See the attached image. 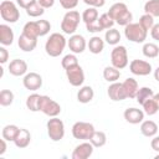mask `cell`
Wrapping results in <instances>:
<instances>
[{"label": "cell", "mask_w": 159, "mask_h": 159, "mask_svg": "<svg viewBox=\"0 0 159 159\" xmlns=\"http://www.w3.org/2000/svg\"><path fill=\"white\" fill-rule=\"evenodd\" d=\"M108 15L114 20L116 24H118L120 26H125V25L130 24L133 20V15L128 10V6L124 2L113 4L108 10Z\"/></svg>", "instance_id": "6da1fadb"}, {"label": "cell", "mask_w": 159, "mask_h": 159, "mask_svg": "<svg viewBox=\"0 0 159 159\" xmlns=\"http://www.w3.org/2000/svg\"><path fill=\"white\" fill-rule=\"evenodd\" d=\"M66 45H67L66 37L60 32H53L50 35V37L45 43V51L50 57H57L63 52Z\"/></svg>", "instance_id": "7a4b0ae2"}, {"label": "cell", "mask_w": 159, "mask_h": 159, "mask_svg": "<svg viewBox=\"0 0 159 159\" xmlns=\"http://www.w3.org/2000/svg\"><path fill=\"white\" fill-rule=\"evenodd\" d=\"M51 30V24L47 20H37V21H29L24 25L22 32L26 35H30L32 37H41L45 36L50 32Z\"/></svg>", "instance_id": "3957f363"}, {"label": "cell", "mask_w": 159, "mask_h": 159, "mask_svg": "<svg viewBox=\"0 0 159 159\" xmlns=\"http://www.w3.org/2000/svg\"><path fill=\"white\" fill-rule=\"evenodd\" d=\"M81 20H82V15H80V12L77 10H68L62 17L61 30L63 31V34L73 35L76 32Z\"/></svg>", "instance_id": "277c9868"}, {"label": "cell", "mask_w": 159, "mask_h": 159, "mask_svg": "<svg viewBox=\"0 0 159 159\" xmlns=\"http://www.w3.org/2000/svg\"><path fill=\"white\" fill-rule=\"evenodd\" d=\"M148 35V31L144 30L139 22H130L124 26V36L127 40L135 42V43H142L145 41Z\"/></svg>", "instance_id": "5b68a950"}, {"label": "cell", "mask_w": 159, "mask_h": 159, "mask_svg": "<svg viewBox=\"0 0 159 159\" xmlns=\"http://www.w3.org/2000/svg\"><path fill=\"white\" fill-rule=\"evenodd\" d=\"M0 16L4 21L14 24L20 19V11L15 2L10 0H4L0 4Z\"/></svg>", "instance_id": "8992f818"}, {"label": "cell", "mask_w": 159, "mask_h": 159, "mask_svg": "<svg viewBox=\"0 0 159 159\" xmlns=\"http://www.w3.org/2000/svg\"><path fill=\"white\" fill-rule=\"evenodd\" d=\"M47 134L52 142H60L65 137V124L57 117H51L47 120Z\"/></svg>", "instance_id": "52a82bcc"}, {"label": "cell", "mask_w": 159, "mask_h": 159, "mask_svg": "<svg viewBox=\"0 0 159 159\" xmlns=\"http://www.w3.org/2000/svg\"><path fill=\"white\" fill-rule=\"evenodd\" d=\"M39 111L48 117H57L61 113V106L48 96H41Z\"/></svg>", "instance_id": "ba28073f"}, {"label": "cell", "mask_w": 159, "mask_h": 159, "mask_svg": "<svg viewBox=\"0 0 159 159\" xmlns=\"http://www.w3.org/2000/svg\"><path fill=\"white\" fill-rule=\"evenodd\" d=\"M94 130V125L88 122H76L72 125V135L75 139L89 140Z\"/></svg>", "instance_id": "9c48e42d"}, {"label": "cell", "mask_w": 159, "mask_h": 159, "mask_svg": "<svg viewBox=\"0 0 159 159\" xmlns=\"http://www.w3.org/2000/svg\"><path fill=\"white\" fill-rule=\"evenodd\" d=\"M111 62L112 66L117 67L118 70H123L128 65V52L125 46L116 45L111 52Z\"/></svg>", "instance_id": "30bf717a"}, {"label": "cell", "mask_w": 159, "mask_h": 159, "mask_svg": "<svg viewBox=\"0 0 159 159\" xmlns=\"http://www.w3.org/2000/svg\"><path fill=\"white\" fill-rule=\"evenodd\" d=\"M66 71V77H67V81L70 82L71 86L73 87H80L83 84L84 82V72H83V68L80 66V65H75Z\"/></svg>", "instance_id": "8fae6325"}, {"label": "cell", "mask_w": 159, "mask_h": 159, "mask_svg": "<svg viewBox=\"0 0 159 159\" xmlns=\"http://www.w3.org/2000/svg\"><path fill=\"white\" fill-rule=\"evenodd\" d=\"M129 70L137 76H148L152 72V65L144 60H133L129 63Z\"/></svg>", "instance_id": "7c38bea8"}, {"label": "cell", "mask_w": 159, "mask_h": 159, "mask_svg": "<svg viewBox=\"0 0 159 159\" xmlns=\"http://www.w3.org/2000/svg\"><path fill=\"white\" fill-rule=\"evenodd\" d=\"M22 84L29 91H37L42 87V77L36 72H30L24 76Z\"/></svg>", "instance_id": "4fadbf2b"}, {"label": "cell", "mask_w": 159, "mask_h": 159, "mask_svg": "<svg viewBox=\"0 0 159 159\" xmlns=\"http://www.w3.org/2000/svg\"><path fill=\"white\" fill-rule=\"evenodd\" d=\"M93 144L88 140V142H83L78 145H76V148L72 152V159H87L93 154Z\"/></svg>", "instance_id": "5bb4252c"}, {"label": "cell", "mask_w": 159, "mask_h": 159, "mask_svg": "<svg viewBox=\"0 0 159 159\" xmlns=\"http://www.w3.org/2000/svg\"><path fill=\"white\" fill-rule=\"evenodd\" d=\"M68 48L70 51H72V53H82L86 50L87 42L84 40V37L80 34H73L70 36V40L67 41Z\"/></svg>", "instance_id": "9a60e30c"}, {"label": "cell", "mask_w": 159, "mask_h": 159, "mask_svg": "<svg viewBox=\"0 0 159 159\" xmlns=\"http://www.w3.org/2000/svg\"><path fill=\"white\" fill-rule=\"evenodd\" d=\"M107 94L114 102H119V101H123V99L127 98L125 91L123 88V83H120V82H113V83H111L109 87L107 88Z\"/></svg>", "instance_id": "2e32d148"}, {"label": "cell", "mask_w": 159, "mask_h": 159, "mask_svg": "<svg viewBox=\"0 0 159 159\" xmlns=\"http://www.w3.org/2000/svg\"><path fill=\"white\" fill-rule=\"evenodd\" d=\"M17 45H19L20 50H22L24 52H31L37 46V39L32 37L30 35H26L25 32H21V35L17 40Z\"/></svg>", "instance_id": "e0dca14e"}, {"label": "cell", "mask_w": 159, "mask_h": 159, "mask_svg": "<svg viewBox=\"0 0 159 159\" xmlns=\"http://www.w3.org/2000/svg\"><path fill=\"white\" fill-rule=\"evenodd\" d=\"M144 114H145L144 111H142V109H139V108L132 107V108H127V109L124 111L123 117H124V119H125L128 123H130V124H139V123L143 122Z\"/></svg>", "instance_id": "ac0fdd59"}, {"label": "cell", "mask_w": 159, "mask_h": 159, "mask_svg": "<svg viewBox=\"0 0 159 159\" xmlns=\"http://www.w3.org/2000/svg\"><path fill=\"white\" fill-rule=\"evenodd\" d=\"M9 72L12 76L20 77V76H25L27 73V63L24 60L20 58H15L9 63Z\"/></svg>", "instance_id": "d6986e66"}, {"label": "cell", "mask_w": 159, "mask_h": 159, "mask_svg": "<svg viewBox=\"0 0 159 159\" xmlns=\"http://www.w3.org/2000/svg\"><path fill=\"white\" fill-rule=\"evenodd\" d=\"M12 42H14L12 29L6 24H1L0 25V43L2 46H10Z\"/></svg>", "instance_id": "ffe728a7"}, {"label": "cell", "mask_w": 159, "mask_h": 159, "mask_svg": "<svg viewBox=\"0 0 159 159\" xmlns=\"http://www.w3.org/2000/svg\"><path fill=\"white\" fill-rule=\"evenodd\" d=\"M30 142H31V134H30V132L27 129H25V128H20V130H19V133H17L15 140H14L15 145L17 148L22 149V148H26L30 144Z\"/></svg>", "instance_id": "44dd1931"}, {"label": "cell", "mask_w": 159, "mask_h": 159, "mask_svg": "<svg viewBox=\"0 0 159 159\" xmlns=\"http://www.w3.org/2000/svg\"><path fill=\"white\" fill-rule=\"evenodd\" d=\"M94 97V92H93V88L91 86H82L78 92H77V101L80 103H89Z\"/></svg>", "instance_id": "7402d4cb"}, {"label": "cell", "mask_w": 159, "mask_h": 159, "mask_svg": "<svg viewBox=\"0 0 159 159\" xmlns=\"http://www.w3.org/2000/svg\"><path fill=\"white\" fill-rule=\"evenodd\" d=\"M123 83V88L125 91V94H127V98H135L137 96V92L139 89V86H138V82L133 78V77H128Z\"/></svg>", "instance_id": "603a6c76"}, {"label": "cell", "mask_w": 159, "mask_h": 159, "mask_svg": "<svg viewBox=\"0 0 159 159\" xmlns=\"http://www.w3.org/2000/svg\"><path fill=\"white\" fill-rule=\"evenodd\" d=\"M140 132L144 137H148V138H152L154 135H157L158 133V125L154 120H143L142 124H140Z\"/></svg>", "instance_id": "cb8c5ba5"}, {"label": "cell", "mask_w": 159, "mask_h": 159, "mask_svg": "<svg viewBox=\"0 0 159 159\" xmlns=\"http://www.w3.org/2000/svg\"><path fill=\"white\" fill-rule=\"evenodd\" d=\"M87 46H88L89 52H92V53H94V55H98V53H101V52L103 51V48H104V41H103L99 36H93V37L89 39Z\"/></svg>", "instance_id": "d4e9b609"}, {"label": "cell", "mask_w": 159, "mask_h": 159, "mask_svg": "<svg viewBox=\"0 0 159 159\" xmlns=\"http://www.w3.org/2000/svg\"><path fill=\"white\" fill-rule=\"evenodd\" d=\"M119 77H120V71L117 67H114V66L104 67V70H103V78L107 82H111V83L117 82L119 80Z\"/></svg>", "instance_id": "484cf974"}, {"label": "cell", "mask_w": 159, "mask_h": 159, "mask_svg": "<svg viewBox=\"0 0 159 159\" xmlns=\"http://www.w3.org/2000/svg\"><path fill=\"white\" fill-rule=\"evenodd\" d=\"M19 130H20V128L17 125H15V124H7V125H5L2 128L1 135L7 142H14L15 138H16V135H17V133H19Z\"/></svg>", "instance_id": "4316f807"}, {"label": "cell", "mask_w": 159, "mask_h": 159, "mask_svg": "<svg viewBox=\"0 0 159 159\" xmlns=\"http://www.w3.org/2000/svg\"><path fill=\"white\" fill-rule=\"evenodd\" d=\"M89 142L93 144L94 148H101L107 143V135L102 130H94V133L89 138Z\"/></svg>", "instance_id": "83f0119b"}, {"label": "cell", "mask_w": 159, "mask_h": 159, "mask_svg": "<svg viewBox=\"0 0 159 159\" xmlns=\"http://www.w3.org/2000/svg\"><path fill=\"white\" fill-rule=\"evenodd\" d=\"M104 40H106L107 43L116 46V45H118L119 41H120V34H119L118 30H116V29H113V27H112V29H108V30L106 31V34H104Z\"/></svg>", "instance_id": "f1b7e54d"}, {"label": "cell", "mask_w": 159, "mask_h": 159, "mask_svg": "<svg viewBox=\"0 0 159 159\" xmlns=\"http://www.w3.org/2000/svg\"><path fill=\"white\" fill-rule=\"evenodd\" d=\"M142 52L148 58H155L159 55V47L155 43H153V42H147V43L143 45Z\"/></svg>", "instance_id": "f546056e"}, {"label": "cell", "mask_w": 159, "mask_h": 159, "mask_svg": "<svg viewBox=\"0 0 159 159\" xmlns=\"http://www.w3.org/2000/svg\"><path fill=\"white\" fill-rule=\"evenodd\" d=\"M154 96V92L150 87H140L137 92V96H135V99L139 104H143L147 99L152 98Z\"/></svg>", "instance_id": "4dcf8cb0"}, {"label": "cell", "mask_w": 159, "mask_h": 159, "mask_svg": "<svg viewBox=\"0 0 159 159\" xmlns=\"http://www.w3.org/2000/svg\"><path fill=\"white\" fill-rule=\"evenodd\" d=\"M144 12L153 17H159V0H148L144 4Z\"/></svg>", "instance_id": "1f68e13d"}, {"label": "cell", "mask_w": 159, "mask_h": 159, "mask_svg": "<svg viewBox=\"0 0 159 159\" xmlns=\"http://www.w3.org/2000/svg\"><path fill=\"white\" fill-rule=\"evenodd\" d=\"M97 19H98V10H97V7H91L89 6L88 9H86L82 12V20H83V22L86 25L96 21Z\"/></svg>", "instance_id": "d6a6232c"}, {"label": "cell", "mask_w": 159, "mask_h": 159, "mask_svg": "<svg viewBox=\"0 0 159 159\" xmlns=\"http://www.w3.org/2000/svg\"><path fill=\"white\" fill-rule=\"evenodd\" d=\"M40 97L41 94L32 93L26 98V107L31 112H37L39 111V103H40Z\"/></svg>", "instance_id": "836d02e7"}, {"label": "cell", "mask_w": 159, "mask_h": 159, "mask_svg": "<svg viewBox=\"0 0 159 159\" xmlns=\"http://www.w3.org/2000/svg\"><path fill=\"white\" fill-rule=\"evenodd\" d=\"M26 10V14L30 16V17H39V16H41V15H43V12H45V9L37 2V1H35L34 4H31L27 9H25Z\"/></svg>", "instance_id": "e575fe53"}, {"label": "cell", "mask_w": 159, "mask_h": 159, "mask_svg": "<svg viewBox=\"0 0 159 159\" xmlns=\"http://www.w3.org/2000/svg\"><path fill=\"white\" fill-rule=\"evenodd\" d=\"M142 106H143L144 113L148 114V116H154V114L159 111V107L157 106V103H155V101L153 99V97L149 98V99H147Z\"/></svg>", "instance_id": "d590c367"}, {"label": "cell", "mask_w": 159, "mask_h": 159, "mask_svg": "<svg viewBox=\"0 0 159 159\" xmlns=\"http://www.w3.org/2000/svg\"><path fill=\"white\" fill-rule=\"evenodd\" d=\"M14 102V93L10 89H2L0 92V104L2 107L11 106Z\"/></svg>", "instance_id": "8d00e7d4"}, {"label": "cell", "mask_w": 159, "mask_h": 159, "mask_svg": "<svg viewBox=\"0 0 159 159\" xmlns=\"http://www.w3.org/2000/svg\"><path fill=\"white\" fill-rule=\"evenodd\" d=\"M139 25H140L144 30L149 31V30H152V27L155 25V24H154V17H153L152 15H149V14H144V15H142L140 19H139Z\"/></svg>", "instance_id": "74e56055"}, {"label": "cell", "mask_w": 159, "mask_h": 159, "mask_svg": "<svg viewBox=\"0 0 159 159\" xmlns=\"http://www.w3.org/2000/svg\"><path fill=\"white\" fill-rule=\"evenodd\" d=\"M75 65H78V60L76 57V53H68V55L63 56V58L61 60V66L65 70H67Z\"/></svg>", "instance_id": "f35d334b"}, {"label": "cell", "mask_w": 159, "mask_h": 159, "mask_svg": "<svg viewBox=\"0 0 159 159\" xmlns=\"http://www.w3.org/2000/svg\"><path fill=\"white\" fill-rule=\"evenodd\" d=\"M98 21H99V24H101V26L103 27V30H108V29H112L113 27V25L116 24L114 22V20L108 15V12H104V14H102L99 17H98Z\"/></svg>", "instance_id": "ab89813d"}, {"label": "cell", "mask_w": 159, "mask_h": 159, "mask_svg": "<svg viewBox=\"0 0 159 159\" xmlns=\"http://www.w3.org/2000/svg\"><path fill=\"white\" fill-rule=\"evenodd\" d=\"M86 29H87V31H88V32H92V34H96V32H101V31H103V27L101 26V24H99L98 19H97L96 21L91 22V24H87V25H86Z\"/></svg>", "instance_id": "60d3db41"}, {"label": "cell", "mask_w": 159, "mask_h": 159, "mask_svg": "<svg viewBox=\"0 0 159 159\" xmlns=\"http://www.w3.org/2000/svg\"><path fill=\"white\" fill-rule=\"evenodd\" d=\"M78 1H80V0H60V4H61V6H62L63 9H66V10H72V9H75V7L77 6Z\"/></svg>", "instance_id": "b9f144b4"}, {"label": "cell", "mask_w": 159, "mask_h": 159, "mask_svg": "<svg viewBox=\"0 0 159 159\" xmlns=\"http://www.w3.org/2000/svg\"><path fill=\"white\" fill-rule=\"evenodd\" d=\"M83 2L91 7H102L106 4V0H83Z\"/></svg>", "instance_id": "7bdbcfd3"}, {"label": "cell", "mask_w": 159, "mask_h": 159, "mask_svg": "<svg viewBox=\"0 0 159 159\" xmlns=\"http://www.w3.org/2000/svg\"><path fill=\"white\" fill-rule=\"evenodd\" d=\"M7 60H9V52L4 46H1L0 47V63L4 65L7 62Z\"/></svg>", "instance_id": "ee69618b"}, {"label": "cell", "mask_w": 159, "mask_h": 159, "mask_svg": "<svg viewBox=\"0 0 159 159\" xmlns=\"http://www.w3.org/2000/svg\"><path fill=\"white\" fill-rule=\"evenodd\" d=\"M150 36L155 40V41H159V24H155L152 30H150Z\"/></svg>", "instance_id": "f6af8a7d"}, {"label": "cell", "mask_w": 159, "mask_h": 159, "mask_svg": "<svg viewBox=\"0 0 159 159\" xmlns=\"http://www.w3.org/2000/svg\"><path fill=\"white\" fill-rule=\"evenodd\" d=\"M150 147H152L153 150L159 153V135H154L153 137V139L150 140Z\"/></svg>", "instance_id": "bcb514c9"}, {"label": "cell", "mask_w": 159, "mask_h": 159, "mask_svg": "<svg viewBox=\"0 0 159 159\" xmlns=\"http://www.w3.org/2000/svg\"><path fill=\"white\" fill-rule=\"evenodd\" d=\"M35 1H37V0H16V4L20 6V7H22V9H27L31 4H34Z\"/></svg>", "instance_id": "7dc6e473"}, {"label": "cell", "mask_w": 159, "mask_h": 159, "mask_svg": "<svg viewBox=\"0 0 159 159\" xmlns=\"http://www.w3.org/2000/svg\"><path fill=\"white\" fill-rule=\"evenodd\" d=\"M37 2L43 7V9H50L53 6L55 0H37Z\"/></svg>", "instance_id": "c3c4849f"}, {"label": "cell", "mask_w": 159, "mask_h": 159, "mask_svg": "<svg viewBox=\"0 0 159 159\" xmlns=\"http://www.w3.org/2000/svg\"><path fill=\"white\" fill-rule=\"evenodd\" d=\"M0 145H1V149H0V155H4L5 152H6V139H0Z\"/></svg>", "instance_id": "681fc988"}, {"label": "cell", "mask_w": 159, "mask_h": 159, "mask_svg": "<svg viewBox=\"0 0 159 159\" xmlns=\"http://www.w3.org/2000/svg\"><path fill=\"white\" fill-rule=\"evenodd\" d=\"M154 78H155V81H158V82H159V66L154 70Z\"/></svg>", "instance_id": "f907efd6"}, {"label": "cell", "mask_w": 159, "mask_h": 159, "mask_svg": "<svg viewBox=\"0 0 159 159\" xmlns=\"http://www.w3.org/2000/svg\"><path fill=\"white\" fill-rule=\"evenodd\" d=\"M153 99L155 101V103H157V106L159 107V93H154V96H153Z\"/></svg>", "instance_id": "816d5d0a"}, {"label": "cell", "mask_w": 159, "mask_h": 159, "mask_svg": "<svg viewBox=\"0 0 159 159\" xmlns=\"http://www.w3.org/2000/svg\"><path fill=\"white\" fill-rule=\"evenodd\" d=\"M155 159H159V153H158V154L155 155Z\"/></svg>", "instance_id": "f5cc1de1"}]
</instances>
